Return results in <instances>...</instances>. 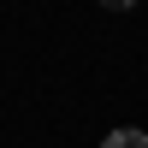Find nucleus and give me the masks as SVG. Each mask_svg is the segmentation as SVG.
I'll return each mask as SVG.
<instances>
[{"label": "nucleus", "mask_w": 148, "mask_h": 148, "mask_svg": "<svg viewBox=\"0 0 148 148\" xmlns=\"http://www.w3.org/2000/svg\"><path fill=\"white\" fill-rule=\"evenodd\" d=\"M101 148H148V130H130V125H125V130H113Z\"/></svg>", "instance_id": "obj_1"}]
</instances>
